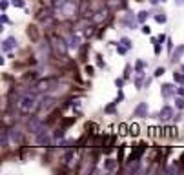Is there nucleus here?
Segmentation results:
<instances>
[{
    "label": "nucleus",
    "instance_id": "nucleus-4",
    "mask_svg": "<svg viewBox=\"0 0 184 175\" xmlns=\"http://www.w3.org/2000/svg\"><path fill=\"white\" fill-rule=\"evenodd\" d=\"M146 150H148V144H146V142H141V144H139V146H137V148H135L131 153H130V157H128L124 163H126V164L139 163V161L142 159V155H144V152H146Z\"/></svg>",
    "mask_w": 184,
    "mask_h": 175
},
{
    "label": "nucleus",
    "instance_id": "nucleus-51",
    "mask_svg": "<svg viewBox=\"0 0 184 175\" xmlns=\"http://www.w3.org/2000/svg\"><path fill=\"white\" fill-rule=\"evenodd\" d=\"M181 69H182V71H184V64H182V66H181Z\"/></svg>",
    "mask_w": 184,
    "mask_h": 175
},
{
    "label": "nucleus",
    "instance_id": "nucleus-20",
    "mask_svg": "<svg viewBox=\"0 0 184 175\" xmlns=\"http://www.w3.org/2000/svg\"><path fill=\"white\" fill-rule=\"evenodd\" d=\"M128 133H130L131 137H137V135L141 133V126H139V124H130V128H128Z\"/></svg>",
    "mask_w": 184,
    "mask_h": 175
},
{
    "label": "nucleus",
    "instance_id": "nucleus-14",
    "mask_svg": "<svg viewBox=\"0 0 184 175\" xmlns=\"http://www.w3.org/2000/svg\"><path fill=\"white\" fill-rule=\"evenodd\" d=\"M182 53H184V46H177V47L172 51L170 60H172V62H179V60H181V57H182Z\"/></svg>",
    "mask_w": 184,
    "mask_h": 175
},
{
    "label": "nucleus",
    "instance_id": "nucleus-32",
    "mask_svg": "<svg viewBox=\"0 0 184 175\" xmlns=\"http://www.w3.org/2000/svg\"><path fill=\"white\" fill-rule=\"evenodd\" d=\"M153 51H155V55H161L162 46H161V42H159V40H157V42H153Z\"/></svg>",
    "mask_w": 184,
    "mask_h": 175
},
{
    "label": "nucleus",
    "instance_id": "nucleus-6",
    "mask_svg": "<svg viewBox=\"0 0 184 175\" xmlns=\"http://www.w3.org/2000/svg\"><path fill=\"white\" fill-rule=\"evenodd\" d=\"M108 15H109V7L97 9V11L91 15V22H93V24H100V22H104V20L108 18Z\"/></svg>",
    "mask_w": 184,
    "mask_h": 175
},
{
    "label": "nucleus",
    "instance_id": "nucleus-23",
    "mask_svg": "<svg viewBox=\"0 0 184 175\" xmlns=\"http://www.w3.org/2000/svg\"><path fill=\"white\" fill-rule=\"evenodd\" d=\"M148 16H150V13H148L146 9H142V11H139V15H137V20H139L141 24H144V22L148 20Z\"/></svg>",
    "mask_w": 184,
    "mask_h": 175
},
{
    "label": "nucleus",
    "instance_id": "nucleus-46",
    "mask_svg": "<svg viewBox=\"0 0 184 175\" xmlns=\"http://www.w3.org/2000/svg\"><path fill=\"white\" fill-rule=\"evenodd\" d=\"M181 119H182V115H181V113H177V115H173V121H175V122H179Z\"/></svg>",
    "mask_w": 184,
    "mask_h": 175
},
{
    "label": "nucleus",
    "instance_id": "nucleus-27",
    "mask_svg": "<svg viewBox=\"0 0 184 175\" xmlns=\"http://www.w3.org/2000/svg\"><path fill=\"white\" fill-rule=\"evenodd\" d=\"M166 20H168V16H166L164 13H159V15H155V22H157V24H166Z\"/></svg>",
    "mask_w": 184,
    "mask_h": 175
},
{
    "label": "nucleus",
    "instance_id": "nucleus-8",
    "mask_svg": "<svg viewBox=\"0 0 184 175\" xmlns=\"http://www.w3.org/2000/svg\"><path fill=\"white\" fill-rule=\"evenodd\" d=\"M173 115H175L173 108L166 104V106H162V110L159 111V121H162V122H168V121H173Z\"/></svg>",
    "mask_w": 184,
    "mask_h": 175
},
{
    "label": "nucleus",
    "instance_id": "nucleus-7",
    "mask_svg": "<svg viewBox=\"0 0 184 175\" xmlns=\"http://www.w3.org/2000/svg\"><path fill=\"white\" fill-rule=\"evenodd\" d=\"M9 135H11V141H13V142H16V146L24 144V131H22V128L13 126V128L9 130Z\"/></svg>",
    "mask_w": 184,
    "mask_h": 175
},
{
    "label": "nucleus",
    "instance_id": "nucleus-45",
    "mask_svg": "<svg viewBox=\"0 0 184 175\" xmlns=\"http://www.w3.org/2000/svg\"><path fill=\"white\" fill-rule=\"evenodd\" d=\"M157 38H159V42H161V44H162V42H166V40H168V37H166V35H164V33H161V35H159V37H157Z\"/></svg>",
    "mask_w": 184,
    "mask_h": 175
},
{
    "label": "nucleus",
    "instance_id": "nucleus-21",
    "mask_svg": "<svg viewBox=\"0 0 184 175\" xmlns=\"http://www.w3.org/2000/svg\"><path fill=\"white\" fill-rule=\"evenodd\" d=\"M53 137H55V141L64 139V137H66V128H64V126H62V128H57V130H55V133H53Z\"/></svg>",
    "mask_w": 184,
    "mask_h": 175
},
{
    "label": "nucleus",
    "instance_id": "nucleus-29",
    "mask_svg": "<svg viewBox=\"0 0 184 175\" xmlns=\"http://www.w3.org/2000/svg\"><path fill=\"white\" fill-rule=\"evenodd\" d=\"M164 172H166V173H179V172H181V168H179V166H177V163H175L173 166H168V168H164Z\"/></svg>",
    "mask_w": 184,
    "mask_h": 175
},
{
    "label": "nucleus",
    "instance_id": "nucleus-36",
    "mask_svg": "<svg viewBox=\"0 0 184 175\" xmlns=\"http://www.w3.org/2000/svg\"><path fill=\"white\" fill-rule=\"evenodd\" d=\"M124 80H126V79H115V86H117V89H122V88H124Z\"/></svg>",
    "mask_w": 184,
    "mask_h": 175
},
{
    "label": "nucleus",
    "instance_id": "nucleus-17",
    "mask_svg": "<svg viewBox=\"0 0 184 175\" xmlns=\"http://www.w3.org/2000/svg\"><path fill=\"white\" fill-rule=\"evenodd\" d=\"M144 73H137V77L133 79V82H135V88L137 89H144Z\"/></svg>",
    "mask_w": 184,
    "mask_h": 175
},
{
    "label": "nucleus",
    "instance_id": "nucleus-42",
    "mask_svg": "<svg viewBox=\"0 0 184 175\" xmlns=\"http://www.w3.org/2000/svg\"><path fill=\"white\" fill-rule=\"evenodd\" d=\"M115 100H117L119 104H120V102L124 100V93H122V89H119V95H117V99H115Z\"/></svg>",
    "mask_w": 184,
    "mask_h": 175
},
{
    "label": "nucleus",
    "instance_id": "nucleus-12",
    "mask_svg": "<svg viewBox=\"0 0 184 175\" xmlns=\"http://www.w3.org/2000/svg\"><path fill=\"white\" fill-rule=\"evenodd\" d=\"M133 117H148V104L146 102H139L137 108L133 110Z\"/></svg>",
    "mask_w": 184,
    "mask_h": 175
},
{
    "label": "nucleus",
    "instance_id": "nucleus-50",
    "mask_svg": "<svg viewBox=\"0 0 184 175\" xmlns=\"http://www.w3.org/2000/svg\"><path fill=\"white\" fill-rule=\"evenodd\" d=\"M179 161H182V164H184V153L181 155V159H179Z\"/></svg>",
    "mask_w": 184,
    "mask_h": 175
},
{
    "label": "nucleus",
    "instance_id": "nucleus-24",
    "mask_svg": "<svg viewBox=\"0 0 184 175\" xmlns=\"http://www.w3.org/2000/svg\"><path fill=\"white\" fill-rule=\"evenodd\" d=\"M144 68H146L144 60H137L135 62V73H144Z\"/></svg>",
    "mask_w": 184,
    "mask_h": 175
},
{
    "label": "nucleus",
    "instance_id": "nucleus-40",
    "mask_svg": "<svg viewBox=\"0 0 184 175\" xmlns=\"http://www.w3.org/2000/svg\"><path fill=\"white\" fill-rule=\"evenodd\" d=\"M86 75L93 77V75H95V68H93V66H86Z\"/></svg>",
    "mask_w": 184,
    "mask_h": 175
},
{
    "label": "nucleus",
    "instance_id": "nucleus-22",
    "mask_svg": "<svg viewBox=\"0 0 184 175\" xmlns=\"http://www.w3.org/2000/svg\"><path fill=\"white\" fill-rule=\"evenodd\" d=\"M173 80H175L177 84H184V71H182V69H181V71L175 69V73H173Z\"/></svg>",
    "mask_w": 184,
    "mask_h": 175
},
{
    "label": "nucleus",
    "instance_id": "nucleus-26",
    "mask_svg": "<svg viewBox=\"0 0 184 175\" xmlns=\"http://www.w3.org/2000/svg\"><path fill=\"white\" fill-rule=\"evenodd\" d=\"M117 106H119V102H117V100H113L111 104H108V106L104 108V111H106V113H115V110H117Z\"/></svg>",
    "mask_w": 184,
    "mask_h": 175
},
{
    "label": "nucleus",
    "instance_id": "nucleus-48",
    "mask_svg": "<svg viewBox=\"0 0 184 175\" xmlns=\"http://www.w3.org/2000/svg\"><path fill=\"white\" fill-rule=\"evenodd\" d=\"M148 2H150V4H151V5H157V4H159V2H161V0H148Z\"/></svg>",
    "mask_w": 184,
    "mask_h": 175
},
{
    "label": "nucleus",
    "instance_id": "nucleus-16",
    "mask_svg": "<svg viewBox=\"0 0 184 175\" xmlns=\"http://www.w3.org/2000/svg\"><path fill=\"white\" fill-rule=\"evenodd\" d=\"M117 166H119V159H117V161H115V159H106V161H104V170H106V172H115Z\"/></svg>",
    "mask_w": 184,
    "mask_h": 175
},
{
    "label": "nucleus",
    "instance_id": "nucleus-1",
    "mask_svg": "<svg viewBox=\"0 0 184 175\" xmlns=\"http://www.w3.org/2000/svg\"><path fill=\"white\" fill-rule=\"evenodd\" d=\"M49 42H51V47H53V55H55V57H58V60H60V57L66 60V58H68V49H69L68 40H66V38H62L60 35H53Z\"/></svg>",
    "mask_w": 184,
    "mask_h": 175
},
{
    "label": "nucleus",
    "instance_id": "nucleus-18",
    "mask_svg": "<svg viewBox=\"0 0 184 175\" xmlns=\"http://www.w3.org/2000/svg\"><path fill=\"white\" fill-rule=\"evenodd\" d=\"M9 139H11V135H9V130H5V128H4V130H2V133H0V144L5 148V146L9 144Z\"/></svg>",
    "mask_w": 184,
    "mask_h": 175
},
{
    "label": "nucleus",
    "instance_id": "nucleus-41",
    "mask_svg": "<svg viewBox=\"0 0 184 175\" xmlns=\"http://www.w3.org/2000/svg\"><path fill=\"white\" fill-rule=\"evenodd\" d=\"M164 73H166V69H164V68H157V69H155V73H153V75H155V77H162V75H164Z\"/></svg>",
    "mask_w": 184,
    "mask_h": 175
},
{
    "label": "nucleus",
    "instance_id": "nucleus-15",
    "mask_svg": "<svg viewBox=\"0 0 184 175\" xmlns=\"http://www.w3.org/2000/svg\"><path fill=\"white\" fill-rule=\"evenodd\" d=\"M75 157H77L75 148H66V153H64V163H66V164H71V161H75Z\"/></svg>",
    "mask_w": 184,
    "mask_h": 175
},
{
    "label": "nucleus",
    "instance_id": "nucleus-30",
    "mask_svg": "<svg viewBox=\"0 0 184 175\" xmlns=\"http://www.w3.org/2000/svg\"><path fill=\"white\" fill-rule=\"evenodd\" d=\"M11 5H13V7H22V9H26V0H11Z\"/></svg>",
    "mask_w": 184,
    "mask_h": 175
},
{
    "label": "nucleus",
    "instance_id": "nucleus-37",
    "mask_svg": "<svg viewBox=\"0 0 184 175\" xmlns=\"http://www.w3.org/2000/svg\"><path fill=\"white\" fill-rule=\"evenodd\" d=\"M141 31H142L144 35H150V33H151V27H150L148 24H142V27H141Z\"/></svg>",
    "mask_w": 184,
    "mask_h": 175
},
{
    "label": "nucleus",
    "instance_id": "nucleus-25",
    "mask_svg": "<svg viewBox=\"0 0 184 175\" xmlns=\"http://www.w3.org/2000/svg\"><path fill=\"white\" fill-rule=\"evenodd\" d=\"M115 49H117V53H119V55H126V53L130 51V49H128L124 44H120V42H119V44H115Z\"/></svg>",
    "mask_w": 184,
    "mask_h": 175
},
{
    "label": "nucleus",
    "instance_id": "nucleus-39",
    "mask_svg": "<svg viewBox=\"0 0 184 175\" xmlns=\"http://www.w3.org/2000/svg\"><path fill=\"white\" fill-rule=\"evenodd\" d=\"M11 5V0H2V4H0V7H2V11H5L7 7Z\"/></svg>",
    "mask_w": 184,
    "mask_h": 175
},
{
    "label": "nucleus",
    "instance_id": "nucleus-2",
    "mask_svg": "<svg viewBox=\"0 0 184 175\" xmlns=\"http://www.w3.org/2000/svg\"><path fill=\"white\" fill-rule=\"evenodd\" d=\"M42 130H46V121H42L40 117L33 115V117L27 121V131L33 133V135H36V133H40Z\"/></svg>",
    "mask_w": 184,
    "mask_h": 175
},
{
    "label": "nucleus",
    "instance_id": "nucleus-44",
    "mask_svg": "<svg viewBox=\"0 0 184 175\" xmlns=\"http://www.w3.org/2000/svg\"><path fill=\"white\" fill-rule=\"evenodd\" d=\"M177 95H179V97H184V84H181V86L177 88Z\"/></svg>",
    "mask_w": 184,
    "mask_h": 175
},
{
    "label": "nucleus",
    "instance_id": "nucleus-35",
    "mask_svg": "<svg viewBox=\"0 0 184 175\" xmlns=\"http://www.w3.org/2000/svg\"><path fill=\"white\" fill-rule=\"evenodd\" d=\"M9 22H11V20H9V16L2 11V15H0V24H9Z\"/></svg>",
    "mask_w": 184,
    "mask_h": 175
},
{
    "label": "nucleus",
    "instance_id": "nucleus-38",
    "mask_svg": "<svg viewBox=\"0 0 184 175\" xmlns=\"http://www.w3.org/2000/svg\"><path fill=\"white\" fill-rule=\"evenodd\" d=\"M130 75H131V66H130V64H128V66H126V68H124V79H126V80H128V79H130Z\"/></svg>",
    "mask_w": 184,
    "mask_h": 175
},
{
    "label": "nucleus",
    "instance_id": "nucleus-10",
    "mask_svg": "<svg viewBox=\"0 0 184 175\" xmlns=\"http://www.w3.org/2000/svg\"><path fill=\"white\" fill-rule=\"evenodd\" d=\"M175 93H177V88H175L173 84H162V86H161V95H162V99H172Z\"/></svg>",
    "mask_w": 184,
    "mask_h": 175
},
{
    "label": "nucleus",
    "instance_id": "nucleus-19",
    "mask_svg": "<svg viewBox=\"0 0 184 175\" xmlns=\"http://www.w3.org/2000/svg\"><path fill=\"white\" fill-rule=\"evenodd\" d=\"M68 2H69V0H51V7H53L55 11H60L62 7L68 5Z\"/></svg>",
    "mask_w": 184,
    "mask_h": 175
},
{
    "label": "nucleus",
    "instance_id": "nucleus-11",
    "mask_svg": "<svg viewBox=\"0 0 184 175\" xmlns=\"http://www.w3.org/2000/svg\"><path fill=\"white\" fill-rule=\"evenodd\" d=\"M68 44H69V49H80V37L75 31H71V35L68 38Z\"/></svg>",
    "mask_w": 184,
    "mask_h": 175
},
{
    "label": "nucleus",
    "instance_id": "nucleus-5",
    "mask_svg": "<svg viewBox=\"0 0 184 175\" xmlns=\"http://www.w3.org/2000/svg\"><path fill=\"white\" fill-rule=\"evenodd\" d=\"M57 106V99L53 97V95H49V93H42L40 95V110L42 111H51L53 108Z\"/></svg>",
    "mask_w": 184,
    "mask_h": 175
},
{
    "label": "nucleus",
    "instance_id": "nucleus-49",
    "mask_svg": "<svg viewBox=\"0 0 184 175\" xmlns=\"http://www.w3.org/2000/svg\"><path fill=\"white\" fill-rule=\"evenodd\" d=\"M175 4L177 5H184V0H175Z\"/></svg>",
    "mask_w": 184,
    "mask_h": 175
},
{
    "label": "nucleus",
    "instance_id": "nucleus-31",
    "mask_svg": "<svg viewBox=\"0 0 184 175\" xmlns=\"http://www.w3.org/2000/svg\"><path fill=\"white\" fill-rule=\"evenodd\" d=\"M175 106H177V110H184V97H177L175 99Z\"/></svg>",
    "mask_w": 184,
    "mask_h": 175
},
{
    "label": "nucleus",
    "instance_id": "nucleus-43",
    "mask_svg": "<svg viewBox=\"0 0 184 175\" xmlns=\"http://www.w3.org/2000/svg\"><path fill=\"white\" fill-rule=\"evenodd\" d=\"M128 128H130V126H128V124H120V126H119V130H120V131H119V133H128V131H126V130H128Z\"/></svg>",
    "mask_w": 184,
    "mask_h": 175
},
{
    "label": "nucleus",
    "instance_id": "nucleus-52",
    "mask_svg": "<svg viewBox=\"0 0 184 175\" xmlns=\"http://www.w3.org/2000/svg\"><path fill=\"white\" fill-rule=\"evenodd\" d=\"M162 2H164V0H162Z\"/></svg>",
    "mask_w": 184,
    "mask_h": 175
},
{
    "label": "nucleus",
    "instance_id": "nucleus-13",
    "mask_svg": "<svg viewBox=\"0 0 184 175\" xmlns=\"http://www.w3.org/2000/svg\"><path fill=\"white\" fill-rule=\"evenodd\" d=\"M106 7H109V9H122V7H126V0H106Z\"/></svg>",
    "mask_w": 184,
    "mask_h": 175
},
{
    "label": "nucleus",
    "instance_id": "nucleus-9",
    "mask_svg": "<svg viewBox=\"0 0 184 175\" xmlns=\"http://www.w3.org/2000/svg\"><path fill=\"white\" fill-rule=\"evenodd\" d=\"M15 47H18L16 37H7V38L2 42V53H9V51H13Z\"/></svg>",
    "mask_w": 184,
    "mask_h": 175
},
{
    "label": "nucleus",
    "instance_id": "nucleus-34",
    "mask_svg": "<svg viewBox=\"0 0 184 175\" xmlns=\"http://www.w3.org/2000/svg\"><path fill=\"white\" fill-rule=\"evenodd\" d=\"M97 66H99L100 69H104V68H106V64H104V58H102V55H97Z\"/></svg>",
    "mask_w": 184,
    "mask_h": 175
},
{
    "label": "nucleus",
    "instance_id": "nucleus-28",
    "mask_svg": "<svg viewBox=\"0 0 184 175\" xmlns=\"http://www.w3.org/2000/svg\"><path fill=\"white\" fill-rule=\"evenodd\" d=\"M119 42H120V44H124L128 49H131V47H133V42H131V38H128V37H122Z\"/></svg>",
    "mask_w": 184,
    "mask_h": 175
},
{
    "label": "nucleus",
    "instance_id": "nucleus-47",
    "mask_svg": "<svg viewBox=\"0 0 184 175\" xmlns=\"http://www.w3.org/2000/svg\"><path fill=\"white\" fill-rule=\"evenodd\" d=\"M150 84H151V79H146L144 80V88H150Z\"/></svg>",
    "mask_w": 184,
    "mask_h": 175
},
{
    "label": "nucleus",
    "instance_id": "nucleus-33",
    "mask_svg": "<svg viewBox=\"0 0 184 175\" xmlns=\"http://www.w3.org/2000/svg\"><path fill=\"white\" fill-rule=\"evenodd\" d=\"M88 47H89V44H84V46L80 47V60H86L84 57H86V53H88Z\"/></svg>",
    "mask_w": 184,
    "mask_h": 175
},
{
    "label": "nucleus",
    "instance_id": "nucleus-3",
    "mask_svg": "<svg viewBox=\"0 0 184 175\" xmlns=\"http://www.w3.org/2000/svg\"><path fill=\"white\" fill-rule=\"evenodd\" d=\"M53 141H55V137L47 131V128H46V130H42L40 133H36V135H35V142H36L38 146L51 148V146H53Z\"/></svg>",
    "mask_w": 184,
    "mask_h": 175
}]
</instances>
